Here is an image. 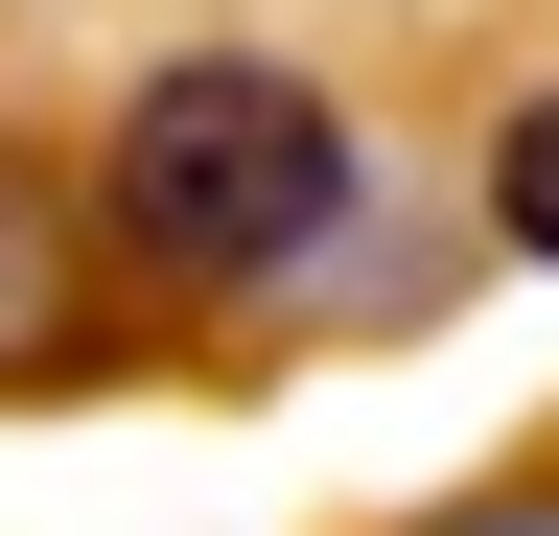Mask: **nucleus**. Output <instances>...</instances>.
<instances>
[{"instance_id": "1", "label": "nucleus", "mask_w": 559, "mask_h": 536, "mask_svg": "<svg viewBox=\"0 0 559 536\" xmlns=\"http://www.w3.org/2000/svg\"><path fill=\"white\" fill-rule=\"evenodd\" d=\"M94 257L140 303H304L349 234H373V141H349L326 71H280V47H164L117 117H94Z\"/></svg>"}, {"instance_id": "3", "label": "nucleus", "mask_w": 559, "mask_h": 536, "mask_svg": "<svg viewBox=\"0 0 559 536\" xmlns=\"http://www.w3.org/2000/svg\"><path fill=\"white\" fill-rule=\"evenodd\" d=\"M489 234L559 281V94H513V117H489Z\"/></svg>"}, {"instance_id": "2", "label": "nucleus", "mask_w": 559, "mask_h": 536, "mask_svg": "<svg viewBox=\"0 0 559 536\" xmlns=\"http://www.w3.org/2000/svg\"><path fill=\"white\" fill-rule=\"evenodd\" d=\"M70 350H94V211H70V187L0 141V396L70 373Z\"/></svg>"}, {"instance_id": "4", "label": "nucleus", "mask_w": 559, "mask_h": 536, "mask_svg": "<svg viewBox=\"0 0 559 536\" xmlns=\"http://www.w3.org/2000/svg\"><path fill=\"white\" fill-rule=\"evenodd\" d=\"M419 536H559V490H466V513H419Z\"/></svg>"}]
</instances>
